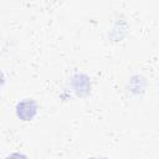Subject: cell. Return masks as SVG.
I'll return each mask as SVG.
<instances>
[{"mask_svg":"<svg viewBox=\"0 0 159 159\" xmlns=\"http://www.w3.org/2000/svg\"><path fill=\"white\" fill-rule=\"evenodd\" d=\"M91 159H99V158H91ZM101 159H106V158H101Z\"/></svg>","mask_w":159,"mask_h":159,"instance_id":"cell-2","label":"cell"},{"mask_svg":"<svg viewBox=\"0 0 159 159\" xmlns=\"http://www.w3.org/2000/svg\"><path fill=\"white\" fill-rule=\"evenodd\" d=\"M6 159H26V157L21 155V154H11L10 157H7Z\"/></svg>","mask_w":159,"mask_h":159,"instance_id":"cell-1","label":"cell"}]
</instances>
